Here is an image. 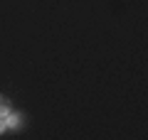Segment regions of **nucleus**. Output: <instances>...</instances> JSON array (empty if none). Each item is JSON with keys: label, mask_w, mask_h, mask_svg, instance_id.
I'll use <instances>...</instances> for the list:
<instances>
[{"label": "nucleus", "mask_w": 148, "mask_h": 140, "mask_svg": "<svg viewBox=\"0 0 148 140\" xmlns=\"http://www.w3.org/2000/svg\"><path fill=\"white\" fill-rule=\"evenodd\" d=\"M20 123H22V116H10L8 113V120H5L8 128H20Z\"/></svg>", "instance_id": "obj_1"}, {"label": "nucleus", "mask_w": 148, "mask_h": 140, "mask_svg": "<svg viewBox=\"0 0 148 140\" xmlns=\"http://www.w3.org/2000/svg\"><path fill=\"white\" fill-rule=\"evenodd\" d=\"M8 113H10V101L0 96V118H8Z\"/></svg>", "instance_id": "obj_2"}, {"label": "nucleus", "mask_w": 148, "mask_h": 140, "mask_svg": "<svg viewBox=\"0 0 148 140\" xmlns=\"http://www.w3.org/2000/svg\"><path fill=\"white\" fill-rule=\"evenodd\" d=\"M8 125H5V118H0V130H5Z\"/></svg>", "instance_id": "obj_3"}]
</instances>
